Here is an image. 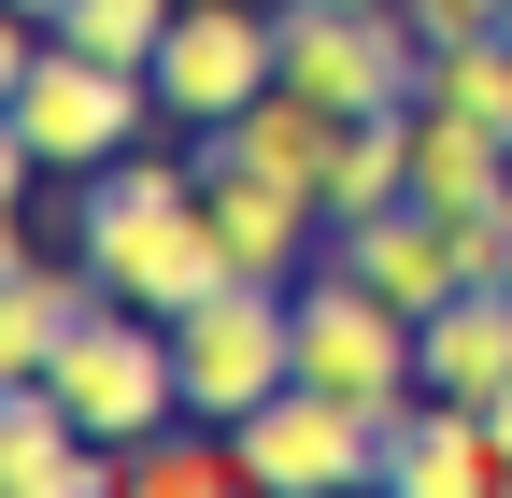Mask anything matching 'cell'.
Instances as JSON below:
<instances>
[{
    "label": "cell",
    "mask_w": 512,
    "mask_h": 498,
    "mask_svg": "<svg viewBox=\"0 0 512 498\" xmlns=\"http://www.w3.org/2000/svg\"><path fill=\"white\" fill-rule=\"evenodd\" d=\"M143 114H157V72H128V57H86V43H57L43 15L0 43V157H29V171H114L128 143H143Z\"/></svg>",
    "instance_id": "obj_2"
},
{
    "label": "cell",
    "mask_w": 512,
    "mask_h": 498,
    "mask_svg": "<svg viewBox=\"0 0 512 498\" xmlns=\"http://www.w3.org/2000/svg\"><path fill=\"white\" fill-rule=\"evenodd\" d=\"M200 200H214V228H228V257H242V271H271V285H299V257L328 242V200H313L299 171H256V157H200Z\"/></svg>",
    "instance_id": "obj_9"
},
{
    "label": "cell",
    "mask_w": 512,
    "mask_h": 498,
    "mask_svg": "<svg viewBox=\"0 0 512 498\" xmlns=\"http://www.w3.org/2000/svg\"><path fill=\"white\" fill-rule=\"evenodd\" d=\"M413 200H441V214L512 200V143L484 114H456V100H413Z\"/></svg>",
    "instance_id": "obj_11"
},
{
    "label": "cell",
    "mask_w": 512,
    "mask_h": 498,
    "mask_svg": "<svg viewBox=\"0 0 512 498\" xmlns=\"http://www.w3.org/2000/svg\"><path fill=\"white\" fill-rule=\"evenodd\" d=\"M498 15H512V0H413L427 43H470V29H498Z\"/></svg>",
    "instance_id": "obj_17"
},
{
    "label": "cell",
    "mask_w": 512,
    "mask_h": 498,
    "mask_svg": "<svg viewBox=\"0 0 512 498\" xmlns=\"http://www.w3.org/2000/svg\"><path fill=\"white\" fill-rule=\"evenodd\" d=\"M242 470H256V498H356V484H384V413L342 385H271L242 413Z\"/></svg>",
    "instance_id": "obj_6"
},
{
    "label": "cell",
    "mask_w": 512,
    "mask_h": 498,
    "mask_svg": "<svg viewBox=\"0 0 512 498\" xmlns=\"http://www.w3.org/2000/svg\"><path fill=\"white\" fill-rule=\"evenodd\" d=\"M256 86H285V0H185L157 43V114L228 129Z\"/></svg>",
    "instance_id": "obj_7"
},
{
    "label": "cell",
    "mask_w": 512,
    "mask_h": 498,
    "mask_svg": "<svg viewBox=\"0 0 512 498\" xmlns=\"http://www.w3.org/2000/svg\"><path fill=\"white\" fill-rule=\"evenodd\" d=\"M413 342H427V399H498L512 385V285H456Z\"/></svg>",
    "instance_id": "obj_12"
},
{
    "label": "cell",
    "mask_w": 512,
    "mask_h": 498,
    "mask_svg": "<svg viewBox=\"0 0 512 498\" xmlns=\"http://www.w3.org/2000/svg\"><path fill=\"white\" fill-rule=\"evenodd\" d=\"M456 242H470V285H512V200H484V214H456Z\"/></svg>",
    "instance_id": "obj_16"
},
{
    "label": "cell",
    "mask_w": 512,
    "mask_h": 498,
    "mask_svg": "<svg viewBox=\"0 0 512 498\" xmlns=\"http://www.w3.org/2000/svg\"><path fill=\"white\" fill-rule=\"evenodd\" d=\"M498 29H512V15H498Z\"/></svg>",
    "instance_id": "obj_19"
},
{
    "label": "cell",
    "mask_w": 512,
    "mask_h": 498,
    "mask_svg": "<svg viewBox=\"0 0 512 498\" xmlns=\"http://www.w3.org/2000/svg\"><path fill=\"white\" fill-rule=\"evenodd\" d=\"M43 385L72 399V427H86V442H157V427L185 413L171 314H143V299H114V285H100V314L57 342V370H43Z\"/></svg>",
    "instance_id": "obj_3"
},
{
    "label": "cell",
    "mask_w": 512,
    "mask_h": 498,
    "mask_svg": "<svg viewBox=\"0 0 512 498\" xmlns=\"http://www.w3.org/2000/svg\"><path fill=\"white\" fill-rule=\"evenodd\" d=\"M171 356H185V413L242 427L271 385H299V285L242 271V285H214V299H185V314H171Z\"/></svg>",
    "instance_id": "obj_4"
},
{
    "label": "cell",
    "mask_w": 512,
    "mask_h": 498,
    "mask_svg": "<svg viewBox=\"0 0 512 498\" xmlns=\"http://www.w3.org/2000/svg\"><path fill=\"white\" fill-rule=\"evenodd\" d=\"M86 314H100V271L15 257V271H0V370H57V342H72Z\"/></svg>",
    "instance_id": "obj_13"
},
{
    "label": "cell",
    "mask_w": 512,
    "mask_h": 498,
    "mask_svg": "<svg viewBox=\"0 0 512 498\" xmlns=\"http://www.w3.org/2000/svg\"><path fill=\"white\" fill-rule=\"evenodd\" d=\"M384 484H399V498H498L484 399H413L399 427H384Z\"/></svg>",
    "instance_id": "obj_10"
},
{
    "label": "cell",
    "mask_w": 512,
    "mask_h": 498,
    "mask_svg": "<svg viewBox=\"0 0 512 498\" xmlns=\"http://www.w3.org/2000/svg\"><path fill=\"white\" fill-rule=\"evenodd\" d=\"M427 100L484 114V129L512 143V29H470V43H427Z\"/></svg>",
    "instance_id": "obj_14"
},
{
    "label": "cell",
    "mask_w": 512,
    "mask_h": 498,
    "mask_svg": "<svg viewBox=\"0 0 512 498\" xmlns=\"http://www.w3.org/2000/svg\"><path fill=\"white\" fill-rule=\"evenodd\" d=\"M86 271L114 299H143V314H185V299L242 285L228 228L200 200V157H114V171H86Z\"/></svg>",
    "instance_id": "obj_1"
},
{
    "label": "cell",
    "mask_w": 512,
    "mask_h": 498,
    "mask_svg": "<svg viewBox=\"0 0 512 498\" xmlns=\"http://www.w3.org/2000/svg\"><path fill=\"white\" fill-rule=\"evenodd\" d=\"M328 257H342L356 285H384L413 328H427L441 299L470 285V242H456V214H441V200H384V214H342V228H328Z\"/></svg>",
    "instance_id": "obj_8"
},
{
    "label": "cell",
    "mask_w": 512,
    "mask_h": 498,
    "mask_svg": "<svg viewBox=\"0 0 512 498\" xmlns=\"http://www.w3.org/2000/svg\"><path fill=\"white\" fill-rule=\"evenodd\" d=\"M171 15L185 0H57V43H86V57H128V72H157V43H171Z\"/></svg>",
    "instance_id": "obj_15"
},
{
    "label": "cell",
    "mask_w": 512,
    "mask_h": 498,
    "mask_svg": "<svg viewBox=\"0 0 512 498\" xmlns=\"http://www.w3.org/2000/svg\"><path fill=\"white\" fill-rule=\"evenodd\" d=\"M299 385H342V399H370L384 427H399L413 399H427V342H413V314L384 285H356L342 257L299 285Z\"/></svg>",
    "instance_id": "obj_5"
},
{
    "label": "cell",
    "mask_w": 512,
    "mask_h": 498,
    "mask_svg": "<svg viewBox=\"0 0 512 498\" xmlns=\"http://www.w3.org/2000/svg\"><path fill=\"white\" fill-rule=\"evenodd\" d=\"M15 15H57V0H15Z\"/></svg>",
    "instance_id": "obj_18"
}]
</instances>
